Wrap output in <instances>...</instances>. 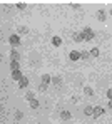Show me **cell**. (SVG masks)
Returning <instances> with one entry per match:
<instances>
[{
	"instance_id": "26",
	"label": "cell",
	"mask_w": 112,
	"mask_h": 124,
	"mask_svg": "<svg viewBox=\"0 0 112 124\" xmlns=\"http://www.w3.org/2000/svg\"><path fill=\"white\" fill-rule=\"evenodd\" d=\"M111 15H112V8H111Z\"/></svg>"
},
{
	"instance_id": "8",
	"label": "cell",
	"mask_w": 112,
	"mask_h": 124,
	"mask_svg": "<svg viewBox=\"0 0 112 124\" xmlns=\"http://www.w3.org/2000/svg\"><path fill=\"white\" fill-rule=\"evenodd\" d=\"M89 54H90V57H99V54H100V50H99L97 47H94V49L90 50Z\"/></svg>"
},
{
	"instance_id": "23",
	"label": "cell",
	"mask_w": 112,
	"mask_h": 124,
	"mask_svg": "<svg viewBox=\"0 0 112 124\" xmlns=\"http://www.w3.org/2000/svg\"><path fill=\"white\" fill-rule=\"evenodd\" d=\"M20 117H22V112H20V111H17V114H15V119H20Z\"/></svg>"
},
{
	"instance_id": "2",
	"label": "cell",
	"mask_w": 112,
	"mask_h": 124,
	"mask_svg": "<svg viewBox=\"0 0 112 124\" xmlns=\"http://www.w3.org/2000/svg\"><path fill=\"white\" fill-rule=\"evenodd\" d=\"M8 42H10V45H12V47L15 49V47H17V45L20 44V37H19L17 34H14V35H10V39H8Z\"/></svg>"
},
{
	"instance_id": "16",
	"label": "cell",
	"mask_w": 112,
	"mask_h": 124,
	"mask_svg": "<svg viewBox=\"0 0 112 124\" xmlns=\"http://www.w3.org/2000/svg\"><path fill=\"white\" fill-rule=\"evenodd\" d=\"M92 112H94V107H92V106H87V107H85V114H87V116H92Z\"/></svg>"
},
{
	"instance_id": "6",
	"label": "cell",
	"mask_w": 112,
	"mask_h": 124,
	"mask_svg": "<svg viewBox=\"0 0 112 124\" xmlns=\"http://www.w3.org/2000/svg\"><path fill=\"white\" fill-rule=\"evenodd\" d=\"M27 85H28V79H27V77H22V79L19 81V87H20V89H25Z\"/></svg>"
},
{
	"instance_id": "14",
	"label": "cell",
	"mask_w": 112,
	"mask_h": 124,
	"mask_svg": "<svg viewBox=\"0 0 112 124\" xmlns=\"http://www.w3.org/2000/svg\"><path fill=\"white\" fill-rule=\"evenodd\" d=\"M52 82L55 84V85H60L62 84V77H59V76L57 77H52Z\"/></svg>"
},
{
	"instance_id": "19",
	"label": "cell",
	"mask_w": 112,
	"mask_h": 124,
	"mask_svg": "<svg viewBox=\"0 0 112 124\" xmlns=\"http://www.w3.org/2000/svg\"><path fill=\"white\" fill-rule=\"evenodd\" d=\"M47 87H49V84H42V82H40V85H39V91H42V92H44V91H47Z\"/></svg>"
},
{
	"instance_id": "7",
	"label": "cell",
	"mask_w": 112,
	"mask_h": 124,
	"mask_svg": "<svg viewBox=\"0 0 112 124\" xmlns=\"http://www.w3.org/2000/svg\"><path fill=\"white\" fill-rule=\"evenodd\" d=\"M19 57H20V55H19V52L14 49V50L10 52V61H19Z\"/></svg>"
},
{
	"instance_id": "18",
	"label": "cell",
	"mask_w": 112,
	"mask_h": 124,
	"mask_svg": "<svg viewBox=\"0 0 112 124\" xmlns=\"http://www.w3.org/2000/svg\"><path fill=\"white\" fill-rule=\"evenodd\" d=\"M89 57H90L89 52H85V50H84V52H80V59H89Z\"/></svg>"
},
{
	"instance_id": "22",
	"label": "cell",
	"mask_w": 112,
	"mask_h": 124,
	"mask_svg": "<svg viewBox=\"0 0 112 124\" xmlns=\"http://www.w3.org/2000/svg\"><path fill=\"white\" fill-rule=\"evenodd\" d=\"M25 99H27V101H30V99H34V94H32V92H28V94L25 96Z\"/></svg>"
},
{
	"instance_id": "5",
	"label": "cell",
	"mask_w": 112,
	"mask_h": 124,
	"mask_svg": "<svg viewBox=\"0 0 112 124\" xmlns=\"http://www.w3.org/2000/svg\"><path fill=\"white\" fill-rule=\"evenodd\" d=\"M22 77H23V76H22L20 70H12V79H14V81H20Z\"/></svg>"
},
{
	"instance_id": "1",
	"label": "cell",
	"mask_w": 112,
	"mask_h": 124,
	"mask_svg": "<svg viewBox=\"0 0 112 124\" xmlns=\"http://www.w3.org/2000/svg\"><path fill=\"white\" fill-rule=\"evenodd\" d=\"M94 35H95V34H94V30H92V29H90V27H85V29H84V30H82V32H79V34H75V40L77 42H85V40H92V39H94Z\"/></svg>"
},
{
	"instance_id": "13",
	"label": "cell",
	"mask_w": 112,
	"mask_h": 124,
	"mask_svg": "<svg viewBox=\"0 0 112 124\" xmlns=\"http://www.w3.org/2000/svg\"><path fill=\"white\" fill-rule=\"evenodd\" d=\"M52 44H54L55 47H59V45L62 44V39H60V37H54V39H52Z\"/></svg>"
},
{
	"instance_id": "12",
	"label": "cell",
	"mask_w": 112,
	"mask_h": 124,
	"mask_svg": "<svg viewBox=\"0 0 112 124\" xmlns=\"http://www.w3.org/2000/svg\"><path fill=\"white\" fill-rule=\"evenodd\" d=\"M50 81H52V77H50L49 74H44V76H42V84H49Z\"/></svg>"
},
{
	"instance_id": "3",
	"label": "cell",
	"mask_w": 112,
	"mask_h": 124,
	"mask_svg": "<svg viewBox=\"0 0 112 124\" xmlns=\"http://www.w3.org/2000/svg\"><path fill=\"white\" fill-rule=\"evenodd\" d=\"M69 59H70V61H79V59H80V52H77V50H72V52L69 54Z\"/></svg>"
},
{
	"instance_id": "11",
	"label": "cell",
	"mask_w": 112,
	"mask_h": 124,
	"mask_svg": "<svg viewBox=\"0 0 112 124\" xmlns=\"http://www.w3.org/2000/svg\"><path fill=\"white\" fill-rule=\"evenodd\" d=\"M60 117H62L64 121H67V119H70V112H69V111H62V112H60Z\"/></svg>"
},
{
	"instance_id": "9",
	"label": "cell",
	"mask_w": 112,
	"mask_h": 124,
	"mask_svg": "<svg viewBox=\"0 0 112 124\" xmlns=\"http://www.w3.org/2000/svg\"><path fill=\"white\" fill-rule=\"evenodd\" d=\"M97 19L100 22H104L105 20V12H104V10H99V12H97Z\"/></svg>"
},
{
	"instance_id": "4",
	"label": "cell",
	"mask_w": 112,
	"mask_h": 124,
	"mask_svg": "<svg viewBox=\"0 0 112 124\" xmlns=\"http://www.w3.org/2000/svg\"><path fill=\"white\" fill-rule=\"evenodd\" d=\"M102 114H104V109H102L100 106L94 107V112H92V116H94V117H99V116H102Z\"/></svg>"
},
{
	"instance_id": "10",
	"label": "cell",
	"mask_w": 112,
	"mask_h": 124,
	"mask_svg": "<svg viewBox=\"0 0 112 124\" xmlns=\"http://www.w3.org/2000/svg\"><path fill=\"white\" fill-rule=\"evenodd\" d=\"M10 69L12 70H19V61H10Z\"/></svg>"
},
{
	"instance_id": "20",
	"label": "cell",
	"mask_w": 112,
	"mask_h": 124,
	"mask_svg": "<svg viewBox=\"0 0 112 124\" xmlns=\"http://www.w3.org/2000/svg\"><path fill=\"white\" fill-rule=\"evenodd\" d=\"M84 92H85L87 96H92V94H94V91H92L90 87H84Z\"/></svg>"
},
{
	"instance_id": "17",
	"label": "cell",
	"mask_w": 112,
	"mask_h": 124,
	"mask_svg": "<svg viewBox=\"0 0 112 124\" xmlns=\"http://www.w3.org/2000/svg\"><path fill=\"white\" fill-rule=\"evenodd\" d=\"M27 30H28V29H27L25 25H20V27H19V34H27Z\"/></svg>"
},
{
	"instance_id": "15",
	"label": "cell",
	"mask_w": 112,
	"mask_h": 124,
	"mask_svg": "<svg viewBox=\"0 0 112 124\" xmlns=\"http://www.w3.org/2000/svg\"><path fill=\"white\" fill-rule=\"evenodd\" d=\"M28 104H30V107H34V109H35V107H39V101H37V99H30Z\"/></svg>"
},
{
	"instance_id": "24",
	"label": "cell",
	"mask_w": 112,
	"mask_h": 124,
	"mask_svg": "<svg viewBox=\"0 0 112 124\" xmlns=\"http://www.w3.org/2000/svg\"><path fill=\"white\" fill-rule=\"evenodd\" d=\"M107 97H109V99H112V87L107 91Z\"/></svg>"
},
{
	"instance_id": "21",
	"label": "cell",
	"mask_w": 112,
	"mask_h": 124,
	"mask_svg": "<svg viewBox=\"0 0 112 124\" xmlns=\"http://www.w3.org/2000/svg\"><path fill=\"white\" fill-rule=\"evenodd\" d=\"M17 7H19L20 10H23V8L27 7V3H23V2H20V3H17Z\"/></svg>"
},
{
	"instance_id": "25",
	"label": "cell",
	"mask_w": 112,
	"mask_h": 124,
	"mask_svg": "<svg viewBox=\"0 0 112 124\" xmlns=\"http://www.w3.org/2000/svg\"><path fill=\"white\" fill-rule=\"evenodd\" d=\"M109 107L112 109V99H109Z\"/></svg>"
}]
</instances>
